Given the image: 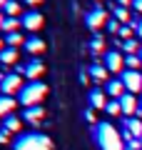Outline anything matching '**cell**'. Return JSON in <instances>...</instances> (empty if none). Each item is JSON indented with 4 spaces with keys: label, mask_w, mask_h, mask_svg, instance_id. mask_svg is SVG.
Wrapping results in <instances>:
<instances>
[{
    "label": "cell",
    "mask_w": 142,
    "mask_h": 150,
    "mask_svg": "<svg viewBox=\"0 0 142 150\" xmlns=\"http://www.w3.org/2000/svg\"><path fill=\"white\" fill-rule=\"evenodd\" d=\"M92 135L97 140L102 150H125V140H122V133H117V128L112 123H95L92 125Z\"/></svg>",
    "instance_id": "obj_1"
},
{
    "label": "cell",
    "mask_w": 142,
    "mask_h": 150,
    "mask_svg": "<svg viewBox=\"0 0 142 150\" xmlns=\"http://www.w3.org/2000/svg\"><path fill=\"white\" fill-rule=\"evenodd\" d=\"M45 95H47V85H45L42 80H32V83H27V85L20 90L18 100H20V105L32 108V105H40Z\"/></svg>",
    "instance_id": "obj_2"
},
{
    "label": "cell",
    "mask_w": 142,
    "mask_h": 150,
    "mask_svg": "<svg viewBox=\"0 0 142 150\" xmlns=\"http://www.w3.org/2000/svg\"><path fill=\"white\" fill-rule=\"evenodd\" d=\"M15 150H53V140L42 133H22L15 140Z\"/></svg>",
    "instance_id": "obj_3"
},
{
    "label": "cell",
    "mask_w": 142,
    "mask_h": 150,
    "mask_svg": "<svg viewBox=\"0 0 142 150\" xmlns=\"http://www.w3.org/2000/svg\"><path fill=\"white\" fill-rule=\"evenodd\" d=\"M0 85H3V95H20V90L25 85H22V75L20 73H8L3 80H0Z\"/></svg>",
    "instance_id": "obj_4"
},
{
    "label": "cell",
    "mask_w": 142,
    "mask_h": 150,
    "mask_svg": "<svg viewBox=\"0 0 142 150\" xmlns=\"http://www.w3.org/2000/svg\"><path fill=\"white\" fill-rule=\"evenodd\" d=\"M85 23H87L90 30L97 33V28H105L107 23H110V18H107V10H105V8H100V5H95L92 10L85 15Z\"/></svg>",
    "instance_id": "obj_5"
},
{
    "label": "cell",
    "mask_w": 142,
    "mask_h": 150,
    "mask_svg": "<svg viewBox=\"0 0 142 150\" xmlns=\"http://www.w3.org/2000/svg\"><path fill=\"white\" fill-rule=\"evenodd\" d=\"M120 78H122V83H125L127 93L137 95V93L142 90V75H140V70H125V73H122Z\"/></svg>",
    "instance_id": "obj_6"
},
{
    "label": "cell",
    "mask_w": 142,
    "mask_h": 150,
    "mask_svg": "<svg viewBox=\"0 0 142 150\" xmlns=\"http://www.w3.org/2000/svg\"><path fill=\"white\" fill-rule=\"evenodd\" d=\"M15 73H20V75H25L27 80H37V78H40L42 73H45V65H42V60L40 58H35V60H30V63L27 65H22V68H18Z\"/></svg>",
    "instance_id": "obj_7"
},
{
    "label": "cell",
    "mask_w": 142,
    "mask_h": 150,
    "mask_svg": "<svg viewBox=\"0 0 142 150\" xmlns=\"http://www.w3.org/2000/svg\"><path fill=\"white\" fill-rule=\"evenodd\" d=\"M22 28H25V30H30V33H37L42 28V23H45V18L40 15V13L37 10H27V13H22Z\"/></svg>",
    "instance_id": "obj_8"
},
{
    "label": "cell",
    "mask_w": 142,
    "mask_h": 150,
    "mask_svg": "<svg viewBox=\"0 0 142 150\" xmlns=\"http://www.w3.org/2000/svg\"><path fill=\"white\" fill-rule=\"evenodd\" d=\"M120 105H122V115H127V118H137V110H140L142 103H137V98L132 95V93H125V95L120 98Z\"/></svg>",
    "instance_id": "obj_9"
},
{
    "label": "cell",
    "mask_w": 142,
    "mask_h": 150,
    "mask_svg": "<svg viewBox=\"0 0 142 150\" xmlns=\"http://www.w3.org/2000/svg\"><path fill=\"white\" fill-rule=\"evenodd\" d=\"M105 68L112 70V73H125V58L120 55V50H110V53L105 55Z\"/></svg>",
    "instance_id": "obj_10"
},
{
    "label": "cell",
    "mask_w": 142,
    "mask_h": 150,
    "mask_svg": "<svg viewBox=\"0 0 142 150\" xmlns=\"http://www.w3.org/2000/svg\"><path fill=\"white\" fill-rule=\"evenodd\" d=\"M42 118H45V108H40V105H32V108L22 110V120H27L30 125H37Z\"/></svg>",
    "instance_id": "obj_11"
},
{
    "label": "cell",
    "mask_w": 142,
    "mask_h": 150,
    "mask_svg": "<svg viewBox=\"0 0 142 150\" xmlns=\"http://www.w3.org/2000/svg\"><path fill=\"white\" fill-rule=\"evenodd\" d=\"M107 93H110L115 100H120V98L127 93V88H125V83H122V78H117V80H110V83H107Z\"/></svg>",
    "instance_id": "obj_12"
},
{
    "label": "cell",
    "mask_w": 142,
    "mask_h": 150,
    "mask_svg": "<svg viewBox=\"0 0 142 150\" xmlns=\"http://www.w3.org/2000/svg\"><path fill=\"white\" fill-rule=\"evenodd\" d=\"M25 50L32 53V55H40L42 50H45V40H42V38H35V35L27 38V40H25Z\"/></svg>",
    "instance_id": "obj_13"
},
{
    "label": "cell",
    "mask_w": 142,
    "mask_h": 150,
    "mask_svg": "<svg viewBox=\"0 0 142 150\" xmlns=\"http://www.w3.org/2000/svg\"><path fill=\"white\" fill-rule=\"evenodd\" d=\"M90 108L92 110H105L107 108V100L102 95V90H90Z\"/></svg>",
    "instance_id": "obj_14"
},
{
    "label": "cell",
    "mask_w": 142,
    "mask_h": 150,
    "mask_svg": "<svg viewBox=\"0 0 142 150\" xmlns=\"http://www.w3.org/2000/svg\"><path fill=\"white\" fill-rule=\"evenodd\" d=\"M112 18H115V20H120L122 25H127V23L132 20V15H130V10H127V8H120L117 5V3H112Z\"/></svg>",
    "instance_id": "obj_15"
},
{
    "label": "cell",
    "mask_w": 142,
    "mask_h": 150,
    "mask_svg": "<svg viewBox=\"0 0 142 150\" xmlns=\"http://www.w3.org/2000/svg\"><path fill=\"white\" fill-rule=\"evenodd\" d=\"M13 108H15V100L10 95H0V118L5 120L8 115H13Z\"/></svg>",
    "instance_id": "obj_16"
},
{
    "label": "cell",
    "mask_w": 142,
    "mask_h": 150,
    "mask_svg": "<svg viewBox=\"0 0 142 150\" xmlns=\"http://www.w3.org/2000/svg\"><path fill=\"white\" fill-rule=\"evenodd\" d=\"M125 128L135 135V140H142V120L140 118H127L125 120Z\"/></svg>",
    "instance_id": "obj_17"
},
{
    "label": "cell",
    "mask_w": 142,
    "mask_h": 150,
    "mask_svg": "<svg viewBox=\"0 0 142 150\" xmlns=\"http://www.w3.org/2000/svg\"><path fill=\"white\" fill-rule=\"evenodd\" d=\"M90 78H92V80H97V83H105V80H107V68L95 63L92 68H90Z\"/></svg>",
    "instance_id": "obj_18"
},
{
    "label": "cell",
    "mask_w": 142,
    "mask_h": 150,
    "mask_svg": "<svg viewBox=\"0 0 142 150\" xmlns=\"http://www.w3.org/2000/svg\"><path fill=\"white\" fill-rule=\"evenodd\" d=\"M3 128H5L8 133H18V130L22 128V120L18 118V115H8V118H5V123H3Z\"/></svg>",
    "instance_id": "obj_19"
},
{
    "label": "cell",
    "mask_w": 142,
    "mask_h": 150,
    "mask_svg": "<svg viewBox=\"0 0 142 150\" xmlns=\"http://www.w3.org/2000/svg\"><path fill=\"white\" fill-rule=\"evenodd\" d=\"M0 63L3 65H15L18 63V50L15 48H5L3 53H0Z\"/></svg>",
    "instance_id": "obj_20"
},
{
    "label": "cell",
    "mask_w": 142,
    "mask_h": 150,
    "mask_svg": "<svg viewBox=\"0 0 142 150\" xmlns=\"http://www.w3.org/2000/svg\"><path fill=\"white\" fill-rule=\"evenodd\" d=\"M122 50H125L127 55H140V45H137V40L135 38H132V40H125V43H122Z\"/></svg>",
    "instance_id": "obj_21"
},
{
    "label": "cell",
    "mask_w": 142,
    "mask_h": 150,
    "mask_svg": "<svg viewBox=\"0 0 142 150\" xmlns=\"http://www.w3.org/2000/svg\"><path fill=\"white\" fill-rule=\"evenodd\" d=\"M125 68L127 70H140L142 68V58L140 55H127L125 58Z\"/></svg>",
    "instance_id": "obj_22"
},
{
    "label": "cell",
    "mask_w": 142,
    "mask_h": 150,
    "mask_svg": "<svg viewBox=\"0 0 142 150\" xmlns=\"http://www.w3.org/2000/svg\"><path fill=\"white\" fill-rule=\"evenodd\" d=\"M5 45L8 48H18V45H25V40H22L20 33H10V35L5 38Z\"/></svg>",
    "instance_id": "obj_23"
},
{
    "label": "cell",
    "mask_w": 142,
    "mask_h": 150,
    "mask_svg": "<svg viewBox=\"0 0 142 150\" xmlns=\"http://www.w3.org/2000/svg\"><path fill=\"white\" fill-rule=\"evenodd\" d=\"M3 10L8 13V18H18V13H20V5H18V0H8L5 5H3Z\"/></svg>",
    "instance_id": "obj_24"
},
{
    "label": "cell",
    "mask_w": 142,
    "mask_h": 150,
    "mask_svg": "<svg viewBox=\"0 0 142 150\" xmlns=\"http://www.w3.org/2000/svg\"><path fill=\"white\" fill-rule=\"evenodd\" d=\"M90 48H92V53H95V55H100V53H102V48H105V38H102V35H95L92 40H90Z\"/></svg>",
    "instance_id": "obj_25"
},
{
    "label": "cell",
    "mask_w": 142,
    "mask_h": 150,
    "mask_svg": "<svg viewBox=\"0 0 142 150\" xmlns=\"http://www.w3.org/2000/svg\"><path fill=\"white\" fill-rule=\"evenodd\" d=\"M18 28H22V23H18V18H5V25H3V30L10 35V33H18Z\"/></svg>",
    "instance_id": "obj_26"
},
{
    "label": "cell",
    "mask_w": 142,
    "mask_h": 150,
    "mask_svg": "<svg viewBox=\"0 0 142 150\" xmlns=\"http://www.w3.org/2000/svg\"><path fill=\"white\" fill-rule=\"evenodd\" d=\"M105 112H107V115H120V112H122L120 100H110V103H107V108H105Z\"/></svg>",
    "instance_id": "obj_27"
},
{
    "label": "cell",
    "mask_w": 142,
    "mask_h": 150,
    "mask_svg": "<svg viewBox=\"0 0 142 150\" xmlns=\"http://www.w3.org/2000/svg\"><path fill=\"white\" fill-rule=\"evenodd\" d=\"M120 28H122V23H120V20H115V18H112V20L107 23V30H110V33H115V35H120Z\"/></svg>",
    "instance_id": "obj_28"
},
{
    "label": "cell",
    "mask_w": 142,
    "mask_h": 150,
    "mask_svg": "<svg viewBox=\"0 0 142 150\" xmlns=\"http://www.w3.org/2000/svg\"><path fill=\"white\" fill-rule=\"evenodd\" d=\"M85 120L95 125V110H92V108H87V110H85Z\"/></svg>",
    "instance_id": "obj_29"
},
{
    "label": "cell",
    "mask_w": 142,
    "mask_h": 150,
    "mask_svg": "<svg viewBox=\"0 0 142 150\" xmlns=\"http://www.w3.org/2000/svg\"><path fill=\"white\" fill-rule=\"evenodd\" d=\"M125 150H142V143H140V140H132V143H127Z\"/></svg>",
    "instance_id": "obj_30"
},
{
    "label": "cell",
    "mask_w": 142,
    "mask_h": 150,
    "mask_svg": "<svg viewBox=\"0 0 142 150\" xmlns=\"http://www.w3.org/2000/svg\"><path fill=\"white\" fill-rule=\"evenodd\" d=\"M8 140H10V133L5 128H0V143H8Z\"/></svg>",
    "instance_id": "obj_31"
},
{
    "label": "cell",
    "mask_w": 142,
    "mask_h": 150,
    "mask_svg": "<svg viewBox=\"0 0 142 150\" xmlns=\"http://www.w3.org/2000/svg\"><path fill=\"white\" fill-rule=\"evenodd\" d=\"M132 3H135V0H117V5H120V8H132Z\"/></svg>",
    "instance_id": "obj_32"
},
{
    "label": "cell",
    "mask_w": 142,
    "mask_h": 150,
    "mask_svg": "<svg viewBox=\"0 0 142 150\" xmlns=\"http://www.w3.org/2000/svg\"><path fill=\"white\" fill-rule=\"evenodd\" d=\"M132 8H135V10L142 15V0H135V3H132Z\"/></svg>",
    "instance_id": "obj_33"
},
{
    "label": "cell",
    "mask_w": 142,
    "mask_h": 150,
    "mask_svg": "<svg viewBox=\"0 0 142 150\" xmlns=\"http://www.w3.org/2000/svg\"><path fill=\"white\" fill-rule=\"evenodd\" d=\"M135 35L142 40V20H137V30H135Z\"/></svg>",
    "instance_id": "obj_34"
},
{
    "label": "cell",
    "mask_w": 142,
    "mask_h": 150,
    "mask_svg": "<svg viewBox=\"0 0 142 150\" xmlns=\"http://www.w3.org/2000/svg\"><path fill=\"white\" fill-rule=\"evenodd\" d=\"M25 3H27V5H40L42 0H25Z\"/></svg>",
    "instance_id": "obj_35"
},
{
    "label": "cell",
    "mask_w": 142,
    "mask_h": 150,
    "mask_svg": "<svg viewBox=\"0 0 142 150\" xmlns=\"http://www.w3.org/2000/svg\"><path fill=\"white\" fill-rule=\"evenodd\" d=\"M3 25H5V18H3V13H0V30H3Z\"/></svg>",
    "instance_id": "obj_36"
},
{
    "label": "cell",
    "mask_w": 142,
    "mask_h": 150,
    "mask_svg": "<svg viewBox=\"0 0 142 150\" xmlns=\"http://www.w3.org/2000/svg\"><path fill=\"white\" fill-rule=\"evenodd\" d=\"M3 50H5V40H3V38H0V53H3Z\"/></svg>",
    "instance_id": "obj_37"
},
{
    "label": "cell",
    "mask_w": 142,
    "mask_h": 150,
    "mask_svg": "<svg viewBox=\"0 0 142 150\" xmlns=\"http://www.w3.org/2000/svg\"><path fill=\"white\" fill-rule=\"evenodd\" d=\"M5 3H8V0H0V8H3V5H5Z\"/></svg>",
    "instance_id": "obj_38"
},
{
    "label": "cell",
    "mask_w": 142,
    "mask_h": 150,
    "mask_svg": "<svg viewBox=\"0 0 142 150\" xmlns=\"http://www.w3.org/2000/svg\"><path fill=\"white\" fill-rule=\"evenodd\" d=\"M92 3H102V0H92Z\"/></svg>",
    "instance_id": "obj_39"
},
{
    "label": "cell",
    "mask_w": 142,
    "mask_h": 150,
    "mask_svg": "<svg viewBox=\"0 0 142 150\" xmlns=\"http://www.w3.org/2000/svg\"><path fill=\"white\" fill-rule=\"evenodd\" d=\"M0 93H3V85H0Z\"/></svg>",
    "instance_id": "obj_40"
},
{
    "label": "cell",
    "mask_w": 142,
    "mask_h": 150,
    "mask_svg": "<svg viewBox=\"0 0 142 150\" xmlns=\"http://www.w3.org/2000/svg\"><path fill=\"white\" fill-rule=\"evenodd\" d=\"M140 58H142V50H140Z\"/></svg>",
    "instance_id": "obj_41"
},
{
    "label": "cell",
    "mask_w": 142,
    "mask_h": 150,
    "mask_svg": "<svg viewBox=\"0 0 142 150\" xmlns=\"http://www.w3.org/2000/svg\"><path fill=\"white\" fill-rule=\"evenodd\" d=\"M0 65H3V63H0Z\"/></svg>",
    "instance_id": "obj_42"
},
{
    "label": "cell",
    "mask_w": 142,
    "mask_h": 150,
    "mask_svg": "<svg viewBox=\"0 0 142 150\" xmlns=\"http://www.w3.org/2000/svg\"><path fill=\"white\" fill-rule=\"evenodd\" d=\"M140 143H142V140H140Z\"/></svg>",
    "instance_id": "obj_43"
}]
</instances>
